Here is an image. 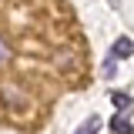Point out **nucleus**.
<instances>
[{
  "label": "nucleus",
  "instance_id": "1",
  "mask_svg": "<svg viewBox=\"0 0 134 134\" xmlns=\"http://www.w3.org/2000/svg\"><path fill=\"white\" fill-rule=\"evenodd\" d=\"M111 131H114V134H134V127H131V114H127V111H117V117L111 121Z\"/></svg>",
  "mask_w": 134,
  "mask_h": 134
},
{
  "label": "nucleus",
  "instance_id": "2",
  "mask_svg": "<svg viewBox=\"0 0 134 134\" xmlns=\"http://www.w3.org/2000/svg\"><path fill=\"white\" fill-rule=\"evenodd\" d=\"M111 104L117 111H131V94L127 91H111Z\"/></svg>",
  "mask_w": 134,
  "mask_h": 134
},
{
  "label": "nucleus",
  "instance_id": "3",
  "mask_svg": "<svg viewBox=\"0 0 134 134\" xmlns=\"http://www.w3.org/2000/svg\"><path fill=\"white\" fill-rule=\"evenodd\" d=\"M111 57H121V60H127L131 57V37H121L114 44V50H111Z\"/></svg>",
  "mask_w": 134,
  "mask_h": 134
},
{
  "label": "nucleus",
  "instance_id": "4",
  "mask_svg": "<svg viewBox=\"0 0 134 134\" xmlns=\"http://www.w3.org/2000/svg\"><path fill=\"white\" fill-rule=\"evenodd\" d=\"M97 131H100V117L94 114V117H87V121H84V124H81L74 134H97Z\"/></svg>",
  "mask_w": 134,
  "mask_h": 134
},
{
  "label": "nucleus",
  "instance_id": "5",
  "mask_svg": "<svg viewBox=\"0 0 134 134\" xmlns=\"http://www.w3.org/2000/svg\"><path fill=\"white\" fill-rule=\"evenodd\" d=\"M114 70H117V64H114V57L104 64V77H114Z\"/></svg>",
  "mask_w": 134,
  "mask_h": 134
},
{
  "label": "nucleus",
  "instance_id": "6",
  "mask_svg": "<svg viewBox=\"0 0 134 134\" xmlns=\"http://www.w3.org/2000/svg\"><path fill=\"white\" fill-rule=\"evenodd\" d=\"M7 57H10V50H7V44L0 40V64H7Z\"/></svg>",
  "mask_w": 134,
  "mask_h": 134
}]
</instances>
